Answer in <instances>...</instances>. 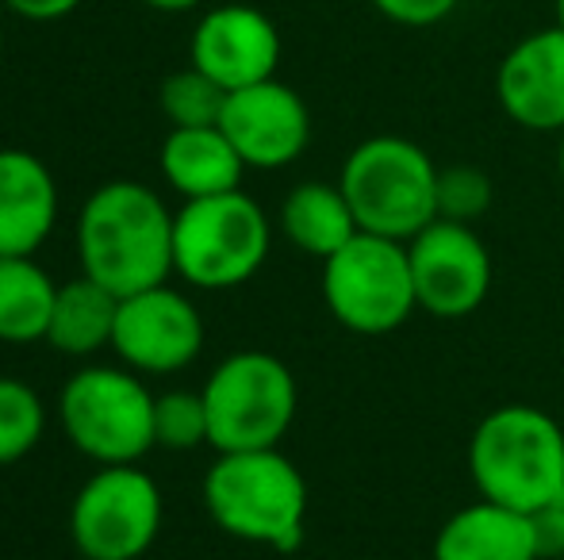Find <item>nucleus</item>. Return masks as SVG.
I'll list each match as a JSON object with an SVG mask.
<instances>
[{
    "label": "nucleus",
    "mask_w": 564,
    "mask_h": 560,
    "mask_svg": "<svg viewBox=\"0 0 564 560\" xmlns=\"http://www.w3.org/2000/svg\"><path fill=\"white\" fill-rule=\"evenodd\" d=\"M173 216L142 180H108L77 211L82 273L112 296L158 288L173 277Z\"/></svg>",
    "instance_id": "nucleus-1"
},
{
    "label": "nucleus",
    "mask_w": 564,
    "mask_h": 560,
    "mask_svg": "<svg viewBox=\"0 0 564 560\" xmlns=\"http://www.w3.org/2000/svg\"><path fill=\"white\" fill-rule=\"evenodd\" d=\"M204 507L235 541L292 553L307 526V480L281 446L219 453L204 476Z\"/></svg>",
    "instance_id": "nucleus-2"
},
{
    "label": "nucleus",
    "mask_w": 564,
    "mask_h": 560,
    "mask_svg": "<svg viewBox=\"0 0 564 560\" xmlns=\"http://www.w3.org/2000/svg\"><path fill=\"white\" fill-rule=\"evenodd\" d=\"M468 472L480 499L534 515L564 487L561 422L530 404L496 407L473 430Z\"/></svg>",
    "instance_id": "nucleus-3"
},
{
    "label": "nucleus",
    "mask_w": 564,
    "mask_h": 560,
    "mask_svg": "<svg viewBox=\"0 0 564 560\" xmlns=\"http://www.w3.org/2000/svg\"><path fill=\"white\" fill-rule=\"evenodd\" d=\"M338 185L365 234L411 242L438 219V165L403 135L357 142L341 162Z\"/></svg>",
    "instance_id": "nucleus-4"
},
{
    "label": "nucleus",
    "mask_w": 564,
    "mask_h": 560,
    "mask_svg": "<svg viewBox=\"0 0 564 560\" xmlns=\"http://www.w3.org/2000/svg\"><path fill=\"white\" fill-rule=\"evenodd\" d=\"M273 227L242 188L185 200L173 216V273L193 288H238L265 265Z\"/></svg>",
    "instance_id": "nucleus-5"
},
{
    "label": "nucleus",
    "mask_w": 564,
    "mask_h": 560,
    "mask_svg": "<svg viewBox=\"0 0 564 560\" xmlns=\"http://www.w3.org/2000/svg\"><path fill=\"white\" fill-rule=\"evenodd\" d=\"M154 392L127 365H85L62 384L58 422L97 464H139L154 446Z\"/></svg>",
    "instance_id": "nucleus-6"
},
{
    "label": "nucleus",
    "mask_w": 564,
    "mask_h": 560,
    "mask_svg": "<svg viewBox=\"0 0 564 560\" xmlns=\"http://www.w3.org/2000/svg\"><path fill=\"white\" fill-rule=\"evenodd\" d=\"M208 446L216 453L276 449L296 422L300 388L292 369L265 350H238L212 369L200 388Z\"/></svg>",
    "instance_id": "nucleus-7"
},
{
    "label": "nucleus",
    "mask_w": 564,
    "mask_h": 560,
    "mask_svg": "<svg viewBox=\"0 0 564 560\" xmlns=\"http://www.w3.org/2000/svg\"><path fill=\"white\" fill-rule=\"evenodd\" d=\"M323 299L338 327L361 338H384L419 311L408 242L357 231L323 262Z\"/></svg>",
    "instance_id": "nucleus-8"
},
{
    "label": "nucleus",
    "mask_w": 564,
    "mask_h": 560,
    "mask_svg": "<svg viewBox=\"0 0 564 560\" xmlns=\"http://www.w3.org/2000/svg\"><path fill=\"white\" fill-rule=\"evenodd\" d=\"M162 534V492L139 464H97L69 507V541L85 560H139Z\"/></svg>",
    "instance_id": "nucleus-9"
},
{
    "label": "nucleus",
    "mask_w": 564,
    "mask_h": 560,
    "mask_svg": "<svg viewBox=\"0 0 564 560\" xmlns=\"http://www.w3.org/2000/svg\"><path fill=\"white\" fill-rule=\"evenodd\" d=\"M204 315L170 281L119 299L112 350L127 369L142 376H170L204 353Z\"/></svg>",
    "instance_id": "nucleus-10"
},
{
    "label": "nucleus",
    "mask_w": 564,
    "mask_h": 560,
    "mask_svg": "<svg viewBox=\"0 0 564 560\" xmlns=\"http://www.w3.org/2000/svg\"><path fill=\"white\" fill-rule=\"evenodd\" d=\"M419 311L438 319H465L491 292V254L468 223L434 219L408 242Z\"/></svg>",
    "instance_id": "nucleus-11"
},
{
    "label": "nucleus",
    "mask_w": 564,
    "mask_h": 560,
    "mask_svg": "<svg viewBox=\"0 0 564 560\" xmlns=\"http://www.w3.org/2000/svg\"><path fill=\"white\" fill-rule=\"evenodd\" d=\"M219 128L246 169H284L312 142V112L292 85L269 77V81L227 92Z\"/></svg>",
    "instance_id": "nucleus-12"
},
{
    "label": "nucleus",
    "mask_w": 564,
    "mask_h": 560,
    "mask_svg": "<svg viewBox=\"0 0 564 560\" xmlns=\"http://www.w3.org/2000/svg\"><path fill=\"white\" fill-rule=\"evenodd\" d=\"M188 66L208 74L227 92L269 81L281 66V31L261 8L219 4L193 28Z\"/></svg>",
    "instance_id": "nucleus-13"
},
{
    "label": "nucleus",
    "mask_w": 564,
    "mask_h": 560,
    "mask_svg": "<svg viewBox=\"0 0 564 560\" xmlns=\"http://www.w3.org/2000/svg\"><path fill=\"white\" fill-rule=\"evenodd\" d=\"M496 97L507 120L527 131H564V28H542L519 39L499 62Z\"/></svg>",
    "instance_id": "nucleus-14"
},
{
    "label": "nucleus",
    "mask_w": 564,
    "mask_h": 560,
    "mask_svg": "<svg viewBox=\"0 0 564 560\" xmlns=\"http://www.w3.org/2000/svg\"><path fill=\"white\" fill-rule=\"evenodd\" d=\"M58 223V180L31 150H0V257H35Z\"/></svg>",
    "instance_id": "nucleus-15"
},
{
    "label": "nucleus",
    "mask_w": 564,
    "mask_h": 560,
    "mask_svg": "<svg viewBox=\"0 0 564 560\" xmlns=\"http://www.w3.org/2000/svg\"><path fill=\"white\" fill-rule=\"evenodd\" d=\"M434 560H542L534 518L503 503H468L434 538Z\"/></svg>",
    "instance_id": "nucleus-16"
},
{
    "label": "nucleus",
    "mask_w": 564,
    "mask_h": 560,
    "mask_svg": "<svg viewBox=\"0 0 564 560\" xmlns=\"http://www.w3.org/2000/svg\"><path fill=\"white\" fill-rule=\"evenodd\" d=\"M158 169L181 200H204L242 188L246 162L216 123V128H170L158 154Z\"/></svg>",
    "instance_id": "nucleus-17"
},
{
    "label": "nucleus",
    "mask_w": 564,
    "mask_h": 560,
    "mask_svg": "<svg viewBox=\"0 0 564 560\" xmlns=\"http://www.w3.org/2000/svg\"><path fill=\"white\" fill-rule=\"evenodd\" d=\"M281 231L296 250L307 257L327 262L335 250L346 246L361 227L354 219L341 185H327V180H304L296 185L281 204Z\"/></svg>",
    "instance_id": "nucleus-18"
},
{
    "label": "nucleus",
    "mask_w": 564,
    "mask_h": 560,
    "mask_svg": "<svg viewBox=\"0 0 564 560\" xmlns=\"http://www.w3.org/2000/svg\"><path fill=\"white\" fill-rule=\"evenodd\" d=\"M119 296L97 284L93 277H74L58 284L51 327H46V345H54L66 358H93L100 350H112Z\"/></svg>",
    "instance_id": "nucleus-19"
},
{
    "label": "nucleus",
    "mask_w": 564,
    "mask_h": 560,
    "mask_svg": "<svg viewBox=\"0 0 564 560\" xmlns=\"http://www.w3.org/2000/svg\"><path fill=\"white\" fill-rule=\"evenodd\" d=\"M58 284L35 257H0V342H46Z\"/></svg>",
    "instance_id": "nucleus-20"
},
{
    "label": "nucleus",
    "mask_w": 564,
    "mask_h": 560,
    "mask_svg": "<svg viewBox=\"0 0 564 560\" xmlns=\"http://www.w3.org/2000/svg\"><path fill=\"white\" fill-rule=\"evenodd\" d=\"M46 407L20 376H0V469L15 464L43 441Z\"/></svg>",
    "instance_id": "nucleus-21"
},
{
    "label": "nucleus",
    "mask_w": 564,
    "mask_h": 560,
    "mask_svg": "<svg viewBox=\"0 0 564 560\" xmlns=\"http://www.w3.org/2000/svg\"><path fill=\"white\" fill-rule=\"evenodd\" d=\"M158 105H162L170 128H216L227 105V89L196 66H188L165 77Z\"/></svg>",
    "instance_id": "nucleus-22"
},
{
    "label": "nucleus",
    "mask_w": 564,
    "mask_h": 560,
    "mask_svg": "<svg viewBox=\"0 0 564 560\" xmlns=\"http://www.w3.org/2000/svg\"><path fill=\"white\" fill-rule=\"evenodd\" d=\"M154 446L170 453L208 446V407L200 392H162L154 399Z\"/></svg>",
    "instance_id": "nucleus-23"
},
{
    "label": "nucleus",
    "mask_w": 564,
    "mask_h": 560,
    "mask_svg": "<svg viewBox=\"0 0 564 560\" xmlns=\"http://www.w3.org/2000/svg\"><path fill=\"white\" fill-rule=\"evenodd\" d=\"M491 196H496V188L480 165L457 162L438 169V219L473 227L491 208Z\"/></svg>",
    "instance_id": "nucleus-24"
},
{
    "label": "nucleus",
    "mask_w": 564,
    "mask_h": 560,
    "mask_svg": "<svg viewBox=\"0 0 564 560\" xmlns=\"http://www.w3.org/2000/svg\"><path fill=\"white\" fill-rule=\"evenodd\" d=\"M369 4L400 28H434L457 8V0H369Z\"/></svg>",
    "instance_id": "nucleus-25"
},
{
    "label": "nucleus",
    "mask_w": 564,
    "mask_h": 560,
    "mask_svg": "<svg viewBox=\"0 0 564 560\" xmlns=\"http://www.w3.org/2000/svg\"><path fill=\"white\" fill-rule=\"evenodd\" d=\"M530 518H534V534H538L542 557H564V487L550 503H542Z\"/></svg>",
    "instance_id": "nucleus-26"
},
{
    "label": "nucleus",
    "mask_w": 564,
    "mask_h": 560,
    "mask_svg": "<svg viewBox=\"0 0 564 560\" xmlns=\"http://www.w3.org/2000/svg\"><path fill=\"white\" fill-rule=\"evenodd\" d=\"M8 12L23 15L31 23H51V20H62V15L74 12L82 0H0Z\"/></svg>",
    "instance_id": "nucleus-27"
},
{
    "label": "nucleus",
    "mask_w": 564,
    "mask_h": 560,
    "mask_svg": "<svg viewBox=\"0 0 564 560\" xmlns=\"http://www.w3.org/2000/svg\"><path fill=\"white\" fill-rule=\"evenodd\" d=\"M147 8H154V12H193V8H200L204 0H142Z\"/></svg>",
    "instance_id": "nucleus-28"
},
{
    "label": "nucleus",
    "mask_w": 564,
    "mask_h": 560,
    "mask_svg": "<svg viewBox=\"0 0 564 560\" xmlns=\"http://www.w3.org/2000/svg\"><path fill=\"white\" fill-rule=\"evenodd\" d=\"M557 165H561V180H564V131H561V150H557Z\"/></svg>",
    "instance_id": "nucleus-29"
},
{
    "label": "nucleus",
    "mask_w": 564,
    "mask_h": 560,
    "mask_svg": "<svg viewBox=\"0 0 564 560\" xmlns=\"http://www.w3.org/2000/svg\"><path fill=\"white\" fill-rule=\"evenodd\" d=\"M557 23L564 28V0H557Z\"/></svg>",
    "instance_id": "nucleus-30"
},
{
    "label": "nucleus",
    "mask_w": 564,
    "mask_h": 560,
    "mask_svg": "<svg viewBox=\"0 0 564 560\" xmlns=\"http://www.w3.org/2000/svg\"><path fill=\"white\" fill-rule=\"evenodd\" d=\"M0 51H4V23H0Z\"/></svg>",
    "instance_id": "nucleus-31"
}]
</instances>
